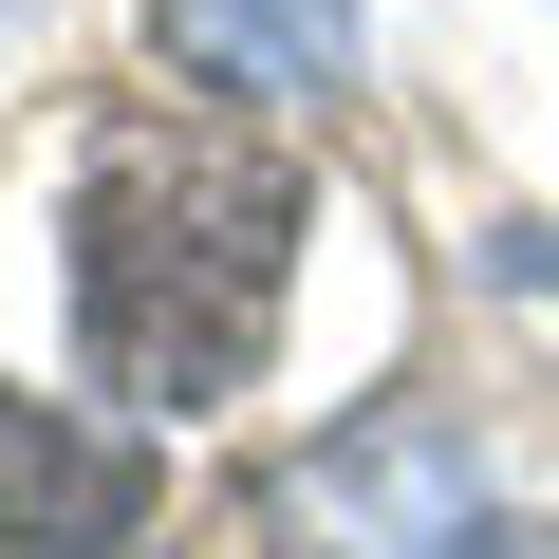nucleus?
<instances>
[{
    "mask_svg": "<svg viewBox=\"0 0 559 559\" xmlns=\"http://www.w3.org/2000/svg\"><path fill=\"white\" fill-rule=\"evenodd\" d=\"M168 20L224 94H336L355 75V0H168Z\"/></svg>",
    "mask_w": 559,
    "mask_h": 559,
    "instance_id": "obj_4",
    "label": "nucleus"
},
{
    "mask_svg": "<svg viewBox=\"0 0 559 559\" xmlns=\"http://www.w3.org/2000/svg\"><path fill=\"white\" fill-rule=\"evenodd\" d=\"M150 522V448L131 429H75L38 392H0V540H57V559H112Z\"/></svg>",
    "mask_w": 559,
    "mask_h": 559,
    "instance_id": "obj_3",
    "label": "nucleus"
},
{
    "mask_svg": "<svg viewBox=\"0 0 559 559\" xmlns=\"http://www.w3.org/2000/svg\"><path fill=\"white\" fill-rule=\"evenodd\" d=\"M261 522H280V559H448L485 503H466V448H448L429 411H373L355 448L280 466V485H261Z\"/></svg>",
    "mask_w": 559,
    "mask_h": 559,
    "instance_id": "obj_2",
    "label": "nucleus"
},
{
    "mask_svg": "<svg viewBox=\"0 0 559 559\" xmlns=\"http://www.w3.org/2000/svg\"><path fill=\"white\" fill-rule=\"evenodd\" d=\"M299 280V168L242 112H112L75 168V355L131 411H205L261 373Z\"/></svg>",
    "mask_w": 559,
    "mask_h": 559,
    "instance_id": "obj_1",
    "label": "nucleus"
},
{
    "mask_svg": "<svg viewBox=\"0 0 559 559\" xmlns=\"http://www.w3.org/2000/svg\"><path fill=\"white\" fill-rule=\"evenodd\" d=\"M448 559H559V522H466Z\"/></svg>",
    "mask_w": 559,
    "mask_h": 559,
    "instance_id": "obj_5",
    "label": "nucleus"
}]
</instances>
